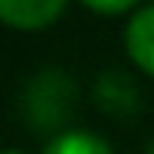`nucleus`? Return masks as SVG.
I'll return each instance as SVG.
<instances>
[{
	"label": "nucleus",
	"mask_w": 154,
	"mask_h": 154,
	"mask_svg": "<svg viewBox=\"0 0 154 154\" xmlns=\"http://www.w3.org/2000/svg\"><path fill=\"white\" fill-rule=\"evenodd\" d=\"M127 51L147 75H154V7H144L130 21V28H127Z\"/></svg>",
	"instance_id": "nucleus-2"
},
{
	"label": "nucleus",
	"mask_w": 154,
	"mask_h": 154,
	"mask_svg": "<svg viewBox=\"0 0 154 154\" xmlns=\"http://www.w3.org/2000/svg\"><path fill=\"white\" fill-rule=\"evenodd\" d=\"M82 4L99 11V14H123V11H130L137 0H82Z\"/></svg>",
	"instance_id": "nucleus-4"
},
{
	"label": "nucleus",
	"mask_w": 154,
	"mask_h": 154,
	"mask_svg": "<svg viewBox=\"0 0 154 154\" xmlns=\"http://www.w3.org/2000/svg\"><path fill=\"white\" fill-rule=\"evenodd\" d=\"M65 0H0V17L17 31H41L62 14Z\"/></svg>",
	"instance_id": "nucleus-1"
},
{
	"label": "nucleus",
	"mask_w": 154,
	"mask_h": 154,
	"mask_svg": "<svg viewBox=\"0 0 154 154\" xmlns=\"http://www.w3.org/2000/svg\"><path fill=\"white\" fill-rule=\"evenodd\" d=\"M7 154H21V151H7Z\"/></svg>",
	"instance_id": "nucleus-5"
},
{
	"label": "nucleus",
	"mask_w": 154,
	"mask_h": 154,
	"mask_svg": "<svg viewBox=\"0 0 154 154\" xmlns=\"http://www.w3.org/2000/svg\"><path fill=\"white\" fill-rule=\"evenodd\" d=\"M45 154H113L96 134H82V130H72V134H62L45 147Z\"/></svg>",
	"instance_id": "nucleus-3"
}]
</instances>
